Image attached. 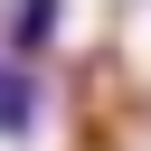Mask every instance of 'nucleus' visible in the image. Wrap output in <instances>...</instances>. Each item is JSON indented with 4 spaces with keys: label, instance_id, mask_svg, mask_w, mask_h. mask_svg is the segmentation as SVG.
<instances>
[{
    "label": "nucleus",
    "instance_id": "f03ea898",
    "mask_svg": "<svg viewBox=\"0 0 151 151\" xmlns=\"http://www.w3.org/2000/svg\"><path fill=\"white\" fill-rule=\"evenodd\" d=\"M47 28H57V0H19V19H9V47H19V57H38V47H47Z\"/></svg>",
    "mask_w": 151,
    "mask_h": 151
},
{
    "label": "nucleus",
    "instance_id": "f257e3e1",
    "mask_svg": "<svg viewBox=\"0 0 151 151\" xmlns=\"http://www.w3.org/2000/svg\"><path fill=\"white\" fill-rule=\"evenodd\" d=\"M47 123V85H38V57H0V142H38Z\"/></svg>",
    "mask_w": 151,
    "mask_h": 151
}]
</instances>
